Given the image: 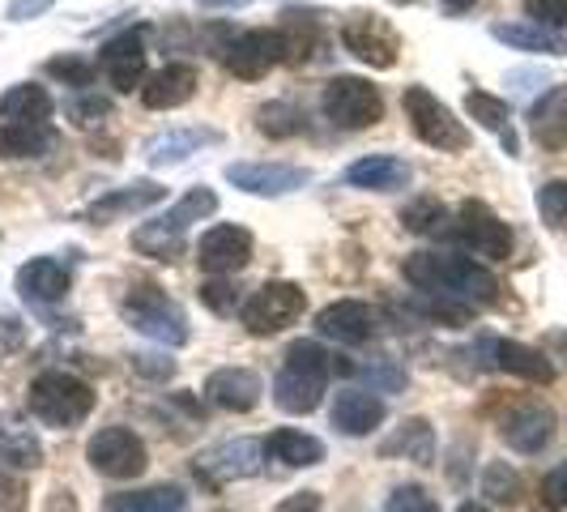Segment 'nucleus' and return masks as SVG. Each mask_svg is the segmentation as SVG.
Returning a JSON list of instances; mask_svg holds the SVG:
<instances>
[{
  "label": "nucleus",
  "instance_id": "nucleus-53",
  "mask_svg": "<svg viewBox=\"0 0 567 512\" xmlns=\"http://www.w3.org/2000/svg\"><path fill=\"white\" fill-rule=\"evenodd\" d=\"M205 9H239V4H248V0H197Z\"/></svg>",
  "mask_w": 567,
  "mask_h": 512
},
{
  "label": "nucleus",
  "instance_id": "nucleus-26",
  "mask_svg": "<svg viewBox=\"0 0 567 512\" xmlns=\"http://www.w3.org/2000/svg\"><path fill=\"white\" fill-rule=\"evenodd\" d=\"M0 461L13 470H39L43 465V440L34 427L18 414H0Z\"/></svg>",
  "mask_w": 567,
  "mask_h": 512
},
{
  "label": "nucleus",
  "instance_id": "nucleus-5",
  "mask_svg": "<svg viewBox=\"0 0 567 512\" xmlns=\"http://www.w3.org/2000/svg\"><path fill=\"white\" fill-rule=\"evenodd\" d=\"M401 107H405V120L414 129V137L440 154H461L470 150V129L453 115L449 103H440L426 85H405L401 94Z\"/></svg>",
  "mask_w": 567,
  "mask_h": 512
},
{
  "label": "nucleus",
  "instance_id": "nucleus-10",
  "mask_svg": "<svg viewBox=\"0 0 567 512\" xmlns=\"http://www.w3.org/2000/svg\"><path fill=\"white\" fill-rule=\"evenodd\" d=\"M223 64L227 73L244 78V82H260L269 69L286 64V39L282 30H244L223 48Z\"/></svg>",
  "mask_w": 567,
  "mask_h": 512
},
{
  "label": "nucleus",
  "instance_id": "nucleus-56",
  "mask_svg": "<svg viewBox=\"0 0 567 512\" xmlns=\"http://www.w3.org/2000/svg\"><path fill=\"white\" fill-rule=\"evenodd\" d=\"M398 4H410V0H398Z\"/></svg>",
  "mask_w": 567,
  "mask_h": 512
},
{
  "label": "nucleus",
  "instance_id": "nucleus-20",
  "mask_svg": "<svg viewBox=\"0 0 567 512\" xmlns=\"http://www.w3.org/2000/svg\"><path fill=\"white\" fill-rule=\"evenodd\" d=\"M167 197V188H158L154 180H137V184H124V188H112L107 197H99L90 209H85V223L94 227H107L115 218H128V214H142L150 205Z\"/></svg>",
  "mask_w": 567,
  "mask_h": 512
},
{
  "label": "nucleus",
  "instance_id": "nucleus-25",
  "mask_svg": "<svg viewBox=\"0 0 567 512\" xmlns=\"http://www.w3.org/2000/svg\"><path fill=\"white\" fill-rule=\"evenodd\" d=\"M529 133L542 150H567V85H550L534 103Z\"/></svg>",
  "mask_w": 567,
  "mask_h": 512
},
{
  "label": "nucleus",
  "instance_id": "nucleus-35",
  "mask_svg": "<svg viewBox=\"0 0 567 512\" xmlns=\"http://www.w3.org/2000/svg\"><path fill=\"white\" fill-rule=\"evenodd\" d=\"M465 112H470V120H474L478 129L499 133L504 145H508V154H516V137H512V129H508L512 112L504 99H495V94H486V90H470V94H465Z\"/></svg>",
  "mask_w": 567,
  "mask_h": 512
},
{
  "label": "nucleus",
  "instance_id": "nucleus-31",
  "mask_svg": "<svg viewBox=\"0 0 567 512\" xmlns=\"http://www.w3.org/2000/svg\"><path fill=\"white\" fill-rule=\"evenodd\" d=\"M380 457H405L414 465H431L435 461V431L426 419H405V423L380 444Z\"/></svg>",
  "mask_w": 567,
  "mask_h": 512
},
{
  "label": "nucleus",
  "instance_id": "nucleus-7",
  "mask_svg": "<svg viewBox=\"0 0 567 512\" xmlns=\"http://www.w3.org/2000/svg\"><path fill=\"white\" fill-rule=\"evenodd\" d=\"M320 107H324V115H329L338 129H346V133H359V129H371V124L384 120V99H380V90H375L368 78H350V73H338L333 82L324 85Z\"/></svg>",
  "mask_w": 567,
  "mask_h": 512
},
{
  "label": "nucleus",
  "instance_id": "nucleus-43",
  "mask_svg": "<svg viewBox=\"0 0 567 512\" xmlns=\"http://www.w3.org/2000/svg\"><path fill=\"white\" fill-rule=\"evenodd\" d=\"M384 512H444V509L435 504V495H431L426 487L405 483V487H398V491L389 495V504H384Z\"/></svg>",
  "mask_w": 567,
  "mask_h": 512
},
{
  "label": "nucleus",
  "instance_id": "nucleus-41",
  "mask_svg": "<svg viewBox=\"0 0 567 512\" xmlns=\"http://www.w3.org/2000/svg\"><path fill=\"white\" fill-rule=\"evenodd\" d=\"M48 78L85 90V85L99 82V64H94V60H85V57H56V60H48Z\"/></svg>",
  "mask_w": 567,
  "mask_h": 512
},
{
  "label": "nucleus",
  "instance_id": "nucleus-34",
  "mask_svg": "<svg viewBox=\"0 0 567 512\" xmlns=\"http://www.w3.org/2000/svg\"><path fill=\"white\" fill-rule=\"evenodd\" d=\"M103 512H188V495L179 487H145V491H120Z\"/></svg>",
  "mask_w": 567,
  "mask_h": 512
},
{
  "label": "nucleus",
  "instance_id": "nucleus-15",
  "mask_svg": "<svg viewBox=\"0 0 567 512\" xmlns=\"http://www.w3.org/2000/svg\"><path fill=\"white\" fill-rule=\"evenodd\" d=\"M99 64H103V73H107L112 90H120V94L142 90L145 85V39H142V30H124V34L107 39V43H103V52H99Z\"/></svg>",
  "mask_w": 567,
  "mask_h": 512
},
{
  "label": "nucleus",
  "instance_id": "nucleus-4",
  "mask_svg": "<svg viewBox=\"0 0 567 512\" xmlns=\"http://www.w3.org/2000/svg\"><path fill=\"white\" fill-rule=\"evenodd\" d=\"M120 316L145 334V338L163 341V346H184L188 341V316L171 299L163 286L154 283H133L120 299Z\"/></svg>",
  "mask_w": 567,
  "mask_h": 512
},
{
  "label": "nucleus",
  "instance_id": "nucleus-11",
  "mask_svg": "<svg viewBox=\"0 0 567 512\" xmlns=\"http://www.w3.org/2000/svg\"><path fill=\"white\" fill-rule=\"evenodd\" d=\"M341 43H346L350 57H359L371 69H393L401 57L398 30L389 27L384 18H375V13H350L341 22Z\"/></svg>",
  "mask_w": 567,
  "mask_h": 512
},
{
  "label": "nucleus",
  "instance_id": "nucleus-3",
  "mask_svg": "<svg viewBox=\"0 0 567 512\" xmlns=\"http://www.w3.org/2000/svg\"><path fill=\"white\" fill-rule=\"evenodd\" d=\"M27 410L39 419L43 427H78L90 419L94 410V389L78 380L73 371H39L27 389Z\"/></svg>",
  "mask_w": 567,
  "mask_h": 512
},
{
  "label": "nucleus",
  "instance_id": "nucleus-51",
  "mask_svg": "<svg viewBox=\"0 0 567 512\" xmlns=\"http://www.w3.org/2000/svg\"><path fill=\"white\" fill-rule=\"evenodd\" d=\"M56 0H13L9 4V22H30V18H39V13H48Z\"/></svg>",
  "mask_w": 567,
  "mask_h": 512
},
{
  "label": "nucleus",
  "instance_id": "nucleus-30",
  "mask_svg": "<svg viewBox=\"0 0 567 512\" xmlns=\"http://www.w3.org/2000/svg\"><path fill=\"white\" fill-rule=\"evenodd\" d=\"M188 227H179L171 214L163 218H154V223H142V227L133 231V248L142 256H154V260H175V256H184V239Z\"/></svg>",
  "mask_w": 567,
  "mask_h": 512
},
{
  "label": "nucleus",
  "instance_id": "nucleus-52",
  "mask_svg": "<svg viewBox=\"0 0 567 512\" xmlns=\"http://www.w3.org/2000/svg\"><path fill=\"white\" fill-rule=\"evenodd\" d=\"M274 512H320V491H295Z\"/></svg>",
  "mask_w": 567,
  "mask_h": 512
},
{
  "label": "nucleus",
  "instance_id": "nucleus-50",
  "mask_svg": "<svg viewBox=\"0 0 567 512\" xmlns=\"http://www.w3.org/2000/svg\"><path fill=\"white\" fill-rule=\"evenodd\" d=\"M128 363H133V371L150 376V380H167L171 371H175V363H171L167 355H133Z\"/></svg>",
  "mask_w": 567,
  "mask_h": 512
},
{
  "label": "nucleus",
  "instance_id": "nucleus-6",
  "mask_svg": "<svg viewBox=\"0 0 567 512\" xmlns=\"http://www.w3.org/2000/svg\"><path fill=\"white\" fill-rule=\"evenodd\" d=\"M85 461H90L94 474L124 483V479L145 474L150 453H145V440L133 427H99L90 436V444H85Z\"/></svg>",
  "mask_w": 567,
  "mask_h": 512
},
{
  "label": "nucleus",
  "instance_id": "nucleus-45",
  "mask_svg": "<svg viewBox=\"0 0 567 512\" xmlns=\"http://www.w3.org/2000/svg\"><path fill=\"white\" fill-rule=\"evenodd\" d=\"M200 304L209 308V313L218 316H235V308H239V290L230 283H223V278H214V283H200Z\"/></svg>",
  "mask_w": 567,
  "mask_h": 512
},
{
  "label": "nucleus",
  "instance_id": "nucleus-54",
  "mask_svg": "<svg viewBox=\"0 0 567 512\" xmlns=\"http://www.w3.org/2000/svg\"><path fill=\"white\" fill-rule=\"evenodd\" d=\"M440 4H444V9H449V13H465V9H474V4H478V0H440Z\"/></svg>",
  "mask_w": 567,
  "mask_h": 512
},
{
  "label": "nucleus",
  "instance_id": "nucleus-49",
  "mask_svg": "<svg viewBox=\"0 0 567 512\" xmlns=\"http://www.w3.org/2000/svg\"><path fill=\"white\" fill-rule=\"evenodd\" d=\"M0 512H27V487L0 470Z\"/></svg>",
  "mask_w": 567,
  "mask_h": 512
},
{
  "label": "nucleus",
  "instance_id": "nucleus-8",
  "mask_svg": "<svg viewBox=\"0 0 567 512\" xmlns=\"http://www.w3.org/2000/svg\"><path fill=\"white\" fill-rule=\"evenodd\" d=\"M308 308V295L303 286L295 283H265L260 290H252V299L239 308V320L252 338H274L282 334L286 325H295Z\"/></svg>",
  "mask_w": 567,
  "mask_h": 512
},
{
  "label": "nucleus",
  "instance_id": "nucleus-17",
  "mask_svg": "<svg viewBox=\"0 0 567 512\" xmlns=\"http://www.w3.org/2000/svg\"><path fill=\"white\" fill-rule=\"evenodd\" d=\"M316 329H320V338H333L341 346H363L380 334V316L371 313L363 299H338L316 316Z\"/></svg>",
  "mask_w": 567,
  "mask_h": 512
},
{
  "label": "nucleus",
  "instance_id": "nucleus-24",
  "mask_svg": "<svg viewBox=\"0 0 567 512\" xmlns=\"http://www.w3.org/2000/svg\"><path fill=\"white\" fill-rule=\"evenodd\" d=\"M18 290L27 304H60L69 295V269L52 256H34L18 269Z\"/></svg>",
  "mask_w": 567,
  "mask_h": 512
},
{
  "label": "nucleus",
  "instance_id": "nucleus-29",
  "mask_svg": "<svg viewBox=\"0 0 567 512\" xmlns=\"http://www.w3.org/2000/svg\"><path fill=\"white\" fill-rule=\"evenodd\" d=\"M52 112H56V103H52V94L43 85H9L0 94V115L9 124H48Z\"/></svg>",
  "mask_w": 567,
  "mask_h": 512
},
{
  "label": "nucleus",
  "instance_id": "nucleus-2",
  "mask_svg": "<svg viewBox=\"0 0 567 512\" xmlns=\"http://www.w3.org/2000/svg\"><path fill=\"white\" fill-rule=\"evenodd\" d=\"M329 371H333V355L320 341H290L286 363L274 380V401L286 414H312L324 401L329 389Z\"/></svg>",
  "mask_w": 567,
  "mask_h": 512
},
{
  "label": "nucleus",
  "instance_id": "nucleus-32",
  "mask_svg": "<svg viewBox=\"0 0 567 512\" xmlns=\"http://www.w3.org/2000/svg\"><path fill=\"white\" fill-rule=\"evenodd\" d=\"M52 124H4L0 129V158H43L56 150Z\"/></svg>",
  "mask_w": 567,
  "mask_h": 512
},
{
  "label": "nucleus",
  "instance_id": "nucleus-48",
  "mask_svg": "<svg viewBox=\"0 0 567 512\" xmlns=\"http://www.w3.org/2000/svg\"><path fill=\"white\" fill-rule=\"evenodd\" d=\"M401 223L410 231H431L435 223H444V205H435V201H414L410 209H401Z\"/></svg>",
  "mask_w": 567,
  "mask_h": 512
},
{
  "label": "nucleus",
  "instance_id": "nucleus-27",
  "mask_svg": "<svg viewBox=\"0 0 567 512\" xmlns=\"http://www.w3.org/2000/svg\"><path fill=\"white\" fill-rule=\"evenodd\" d=\"M491 34L499 43H508L516 52H538V57H567V34L564 30L538 27V22H495Z\"/></svg>",
  "mask_w": 567,
  "mask_h": 512
},
{
  "label": "nucleus",
  "instance_id": "nucleus-38",
  "mask_svg": "<svg viewBox=\"0 0 567 512\" xmlns=\"http://www.w3.org/2000/svg\"><path fill=\"white\" fill-rule=\"evenodd\" d=\"M483 495L504 504V509H516L520 504V474L512 470L508 461H491L483 474Z\"/></svg>",
  "mask_w": 567,
  "mask_h": 512
},
{
  "label": "nucleus",
  "instance_id": "nucleus-1",
  "mask_svg": "<svg viewBox=\"0 0 567 512\" xmlns=\"http://www.w3.org/2000/svg\"><path fill=\"white\" fill-rule=\"evenodd\" d=\"M401 274L405 283H414L419 290L431 295H449L461 299L470 308H491L499 304V278L478 265L474 256H456V253H410L401 260Z\"/></svg>",
  "mask_w": 567,
  "mask_h": 512
},
{
  "label": "nucleus",
  "instance_id": "nucleus-47",
  "mask_svg": "<svg viewBox=\"0 0 567 512\" xmlns=\"http://www.w3.org/2000/svg\"><path fill=\"white\" fill-rule=\"evenodd\" d=\"M525 13L538 27H550V30L567 27V0H525Z\"/></svg>",
  "mask_w": 567,
  "mask_h": 512
},
{
  "label": "nucleus",
  "instance_id": "nucleus-55",
  "mask_svg": "<svg viewBox=\"0 0 567 512\" xmlns=\"http://www.w3.org/2000/svg\"><path fill=\"white\" fill-rule=\"evenodd\" d=\"M456 512H491V509H486V504H478V500H465Z\"/></svg>",
  "mask_w": 567,
  "mask_h": 512
},
{
  "label": "nucleus",
  "instance_id": "nucleus-14",
  "mask_svg": "<svg viewBox=\"0 0 567 512\" xmlns=\"http://www.w3.org/2000/svg\"><path fill=\"white\" fill-rule=\"evenodd\" d=\"M499 436L520 457H538L550 444V436H555V414L538 401H520L499 419Z\"/></svg>",
  "mask_w": 567,
  "mask_h": 512
},
{
  "label": "nucleus",
  "instance_id": "nucleus-23",
  "mask_svg": "<svg viewBox=\"0 0 567 512\" xmlns=\"http://www.w3.org/2000/svg\"><path fill=\"white\" fill-rule=\"evenodd\" d=\"M346 184L363 188V193H398L410 184V163L398 154H368L346 167Z\"/></svg>",
  "mask_w": 567,
  "mask_h": 512
},
{
  "label": "nucleus",
  "instance_id": "nucleus-21",
  "mask_svg": "<svg viewBox=\"0 0 567 512\" xmlns=\"http://www.w3.org/2000/svg\"><path fill=\"white\" fill-rule=\"evenodd\" d=\"M329 419H333L341 436H371L375 427L389 419V406L375 393H368V389H341L338 398H333Z\"/></svg>",
  "mask_w": 567,
  "mask_h": 512
},
{
  "label": "nucleus",
  "instance_id": "nucleus-9",
  "mask_svg": "<svg viewBox=\"0 0 567 512\" xmlns=\"http://www.w3.org/2000/svg\"><path fill=\"white\" fill-rule=\"evenodd\" d=\"M456 239L483 260H508L512 256V227L483 201H461L456 209Z\"/></svg>",
  "mask_w": 567,
  "mask_h": 512
},
{
  "label": "nucleus",
  "instance_id": "nucleus-12",
  "mask_svg": "<svg viewBox=\"0 0 567 512\" xmlns=\"http://www.w3.org/2000/svg\"><path fill=\"white\" fill-rule=\"evenodd\" d=\"M252 260V231L235 227V223H218L200 235L197 244V265L209 278H227L239 274Z\"/></svg>",
  "mask_w": 567,
  "mask_h": 512
},
{
  "label": "nucleus",
  "instance_id": "nucleus-13",
  "mask_svg": "<svg viewBox=\"0 0 567 512\" xmlns=\"http://www.w3.org/2000/svg\"><path fill=\"white\" fill-rule=\"evenodd\" d=\"M260 461H265V444L260 440H248V436L244 440H227V444H218V449L197 457V479L214 487L235 483V479H252V474H260Z\"/></svg>",
  "mask_w": 567,
  "mask_h": 512
},
{
  "label": "nucleus",
  "instance_id": "nucleus-18",
  "mask_svg": "<svg viewBox=\"0 0 567 512\" xmlns=\"http://www.w3.org/2000/svg\"><path fill=\"white\" fill-rule=\"evenodd\" d=\"M260 393H265V380L252 368H218L209 371V380H205V401L218 406V410H227V414H248V410H256Z\"/></svg>",
  "mask_w": 567,
  "mask_h": 512
},
{
  "label": "nucleus",
  "instance_id": "nucleus-19",
  "mask_svg": "<svg viewBox=\"0 0 567 512\" xmlns=\"http://www.w3.org/2000/svg\"><path fill=\"white\" fill-rule=\"evenodd\" d=\"M486 363L499 371H508V376H520V380H529V385H550L555 380V363H550V355L538 350V346H525V341H508V338H491L486 341Z\"/></svg>",
  "mask_w": 567,
  "mask_h": 512
},
{
  "label": "nucleus",
  "instance_id": "nucleus-16",
  "mask_svg": "<svg viewBox=\"0 0 567 512\" xmlns=\"http://www.w3.org/2000/svg\"><path fill=\"white\" fill-rule=\"evenodd\" d=\"M227 180L252 197H286V193L303 188L312 175L303 167H290V163H230Z\"/></svg>",
  "mask_w": 567,
  "mask_h": 512
},
{
  "label": "nucleus",
  "instance_id": "nucleus-39",
  "mask_svg": "<svg viewBox=\"0 0 567 512\" xmlns=\"http://www.w3.org/2000/svg\"><path fill=\"white\" fill-rule=\"evenodd\" d=\"M69 120L78 124V129H94V124H103L107 115H112V99L107 94H99V90H82L78 99H69Z\"/></svg>",
  "mask_w": 567,
  "mask_h": 512
},
{
  "label": "nucleus",
  "instance_id": "nucleus-33",
  "mask_svg": "<svg viewBox=\"0 0 567 512\" xmlns=\"http://www.w3.org/2000/svg\"><path fill=\"white\" fill-rule=\"evenodd\" d=\"M265 453L274 457V461H282L290 470H299V465H320L324 461V444L308 436V431H299V427H282V431H274L269 440H265Z\"/></svg>",
  "mask_w": 567,
  "mask_h": 512
},
{
  "label": "nucleus",
  "instance_id": "nucleus-37",
  "mask_svg": "<svg viewBox=\"0 0 567 512\" xmlns=\"http://www.w3.org/2000/svg\"><path fill=\"white\" fill-rule=\"evenodd\" d=\"M256 133L286 142V137H299L303 133V112L290 107V103H260L256 107Z\"/></svg>",
  "mask_w": 567,
  "mask_h": 512
},
{
  "label": "nucleus",
  "instance_id": "nucleus-36",
  "mask_svg": "<svg viewBox=\"0 0 567 512\" xmlns=\"http://www.w3.org/2000/svg\"><path fill=\"white\" fill-rule=\"evenodd\" d=\"M410 308L423 316L426 325H444V329H465L474 320V308L461 304V299H449V295H431V290H419L410 299Z\"/></svg>",
  "mask_w": 567,
  "mask_h": 512
},
{
  "label": "nucleus",
  "instance_id": "nucleus-46",
  "mask_svg": "<svg viewBox=\"0 0 567 512\" xmlns=\"http://www.w3.org/2000/svg\"><path fill=\"white\" fill-rule=\"evenodd\" d=\"M286 39V64H303V60H312L316 52V27L308 22V30L299 27V22H290V30H282Z\"/></svg>",
  "mask_w": 567,
  "mask_h": 512
},
{
  "label": "nucleus",
  "instance_id": "nucleus-42",
  "mask_svg": "<svg viewBox=\"0 0 567 512\" xmlns=\"http://www.w3.org/2000/svg\"><path fill=\"white\" fill-rule=\"evenodd\" d=\"M538 214L546 227H567V180H546L538 188Z\"/></svg>",
  "mask_w": 567,
  "mask_h": 512
},
{
  "label": "nucleus",
  "instance_id": "nucleus-28",
  "mask_svg": "<svg viewBox=\"0 0 567 512\" xmlns=\"http://www.w3.org/2000/svg\"><path fill=\"white\" fill-rule=\"evenodd\" d=\"M218 142H223V133H214V129H171V133H158L154 142L145 145V158H150V167H175L188 154H197L200 145Z\"/></svg>",
  "mask_w": 567,
  "mask_h": 512
},
{
  "label": "nucleus",
  "instance_id": "nucleus-40",
  "mask_svg": "<svg viewBox=\"0 0 567 512\" xmlns=\"http://www.w3.org/2000/svg\"><path fill=\"white\" fill-rule=\"evenodd\" d=\"M214 209H218V197H214L209 188H188L184 197L171 205L167 214L179 223V227H193V223H200V218H209Z\"/></svg>",
  "mask_w": 567,
  "mask_h": 512
},
{
  "label": "nucleus",
  "instance_id": "nucleus-22",
  "mask_svg": "<svg viewBox=\"0 0 567 512\" xmlns=\"http://www.w3.org/2000/svg\"><path fill=\"white\" fill-rule=\"evenodd\" d=\"M197 82H200L197 64H167V69H158L142 85V103L150 112H175V107H184L197 94Z\"/></svg>",
  "mask_w": 567,
  "mask_h": 512
},
{
  "label": "nucleus",
  "instance_id": "nucleus-44",
  "mask_svg": "<svg viewBox=\"0 0 567 512\" xmlns=\"http://www.w3.org/2000/svg\"><path fill=\"white\" fill-rule=\"evenodd\" d=\"M538 504L546 512H564L567 509V461H559L555 470H546V474H542Z\"/></svg>",
  "mask_w": 567,
  "mask_h": 512
}]
</instances>
